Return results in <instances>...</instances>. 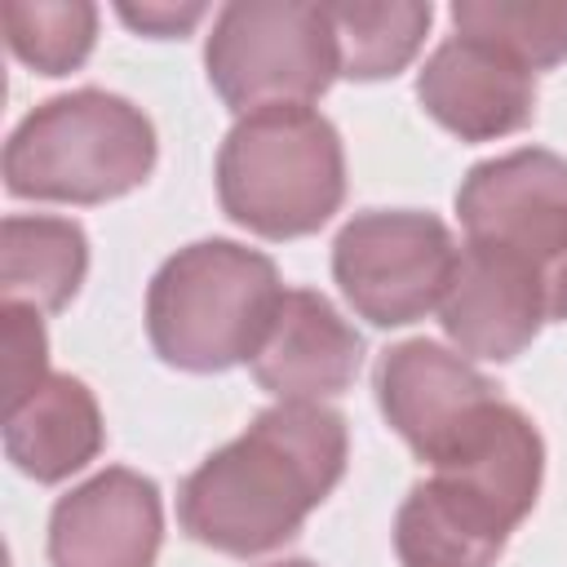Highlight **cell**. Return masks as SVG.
<instances>
[{"label":"cell","instance_id":"obj_9","mask_svg":"<svg viewBox=\"0 0 567 567\" xmlns=\"http://www.w3.org/2000/svg\"><path fill=\"white\" fill-rule=\"evenodd\" d=\"M377 394L390 425L434 465L496 399L492 385L434 341H403L377 368Z\"/></svg>","mask_w":567,"mask_h":567},{"label":"cell","instance_id":"obj_18","mask_svg":"<svg viewBox=\"0 0 567 567\" xmlns=\"http://www.w3.org/2000/svg\"><path fill=\"white\" fill-rule=\"evenodd\" d=\"M0 27L13 44V53L44 71V75H62L71 66H80L93 49V31H97V9L93 4H31V0H4L0 4Z\"/></svg>","mask_w":567,"mask_h":567},{"label":"cell","instance_id":"obj_3","mask_svg":"<svg viewBox=\"0 0 567 567\" xmlns=\"http://www.w3.org/2000/svg\"><path fill=\"white\" fill-rule=\"evenodd\" d=\"M217 190L226 213L266 239L319 230L346 190L337 128L310 106L244 115L221 142Z\"/></svg>","mask_w":567,"mask_h":567},{"label":"cell","instance_id":"obj_16","mask_svg":"<svg viewBox=\"0 0 567 567\" xmlns=\"http://www.w3.org/2000/svg\"><path fill=\"white\" fill-rule=\"evenodd\" d=\"M341 71L354 80H381L412 62L425 27L430 4H323Z\"/></svg>","mask_w":567,"mask_h":567},{"label":"cell","instance_id":"obj_6","mask_svg":"<svg viewBox=\"0 0 567 567\" xmlns=\"http://www.w3.org/2000/svg\"><path fill=\"white\" fill-rule=\"evenodd\" d=\"M332 270L363 319L399 328L443 301L456 244L430 213H363L337 235Z\"/></svg>","mask_w":567,"mask_h":567},{"label":"cell","instance_id":"obj_1","mask_svg":"<svg viewBox=\"0 0 567 567\" xmlns=\"http://www.w3.org/2000/svg\"><path fill=\"white\" fill-rule=\"evenodd\" d=\"M341 470L346 421L315 399H284L182 483L177 514L199 545L261 554L306 523Z\"/></svg>","mask_w":567,"mask_h":567},{"label":"cell","instance_id":"obj_10","mask_svg":"<svg viewBox=\"0 0 567 567\" xmlns=\"http://www.w3.org/2000/svg\"><path fill=\"white\" fill-rule=\"evenodd\" d=\"M159 549V492L133 470H106L58 501L53 567H151Z\"/></svg>","mask_w":567,"mask_h":567},{"label":"cell","instance_id":"obj_20","mask_svg":"<svg viewBox=\"0 0 567 567\" xmlns=\"http://www.w3.org/2000/svg\"><path fill=\"white\" fill-rule=\"evenodd\" d=\"M120 18L128 22V27H142V31H151V35H182V31H190L199 18H204V9L199 4H124L120 9Z\"/></svg>","mask_w":567,"mask_h":567},{"label":"cell","instance_id":"obj_11","mask_svg":"<svg viewBox=\"0 0 567 567\" xmlns=\"http://www.w3.org/2000/svg\"><path fill=\"white\" fill-rule=\"evenodd\" d=\"M416 93L443 128L470 142L523 128L536 102L532 71L474 35H452L447 44H439L421 71Z\"/></svg>","mask_w":567,"mask_h":567},{"label":"cell","instance_id":"obj_7","mask_svg":"<svg viewBox=\"0 0 567 567\" xmlns=\"http://www.w3.org/2000/svg\"><path fill=\"white\" fill-rule=\"evenodd\" d=\"M456 213L470 244L514 252L545 275V266L567 248V159L549 151L487 159L465 177Z\"/></svg>","mask_w":567,"mask_h":567},{"label":"cell","instance_id":"obj_15","mask_svg":"<svg viewBox=\"0 0 567 567\" xmlns=\"http://www.w3.org/2000/svg\"><path fill=\"white\" fill-rule=\"evenodd\" d=\"M89 266L84 230L62 217H9L0 239L4 301L31 310H62Z\"/></svg>","mask_w":567,"mask_h":567},{"label":"cell","instance_id":"obj_5","mask_svg":"<svg viewBox=\"0 0 567 567\" xmlns=\"http://www.w3.org/2000/svg\"><path fill=\"white\" fill-rule=\"evenodd\" d=\"M337 71V35L323 4H226L208 35V80L244 115L270 106H306L332 84Z\"/></svg>","mask_w":567,"mask_h":567},{"label":"cell","instance_id":"obj_13","mask_svg":"<svg viewBox=\"0 0 567 567\" xmlns=\"http://www.w3.org/2000/svg\"><path fill=\"white\" fill-rule=\"evenodd\" d=\"M509 527L487 501L434 474L403 501L394 545L403 567H496Z\"/></svg>","mask_w":567,"mask_h":567},{"label":"cell","instance_id":"obj_22","mask_svg":"<svg viewBox=\"0 0 567 567\" xmlns=\"http://www.w3.org/2000/svg\"><path fill=\"white\" fill-rule=\"evenodd\" d=\"M270 567H310V563H301V558H288V563H270Z\"/></svg>","mask_w":567,"mask_h":567},{"label":"cell","instance_id":"obj_4","mask_svg":"<svg viewBox=\"0 0 567 567\" xmlns=\"http://www.w3.org/2000/svg\"><path fill=\"white\" fill-rule=\"evenodd\" d=\"M155 164L151 120L102 89H80L31 111L4 146L13 195L102 204L133 190Z\"/></svg>","mask_w":567,"mask_h":567},{"label":"cell","instance_id":"obj_21","mask_svg":"<svg viewBox=\"0 0 567 567\" xmlns=\"http://www.w3.org/2000/svg\"><path fill=\"white\" fill-rule=\"evenodd\" d=\"M545 306L554 319H567V248L545 266Z\"/></svg>","mask_w":567,"mask_h":567},{"label":"cell","instance_id":"obj_2","mask_svg":"<svg viewBox=\"0 0 567 567\" xmlns=\"http://www.w3.org/2000/svg\"><path fill=\"white\" fill-rule=\"evenodd\" d=\"M284 301L275 261L230 239L182 248L151 284L146 328L155 350L190 372L252 359Z\"/></svg>","mask_w":567,"mask_h":567},{"label":"cell","instance_id":"obj_14","mask_svg":"<svg viewBox=\"0 0 567 567\" xmlns=\"http://www.w3.org/2000/svg\"><path fill=\"white\" fill-rule=\"evenodd\" d=\"M102 447V416L84 381L49 377L27 403L4 412V452L9 461L40 478L58 483L89 465Z\"/></svg>","mask_w":567,"mask_h":567},{"label":"cell","instance_id":"obj_17","mask_svg":"<svg viewBox=\"0 0 567 567\" xmlns=\"http://www.w3.org/2000/svg\"><path fill=\"white\" fill-rule=\"evenodd\" d=\"M461 35L496 44L527 71L567 58V0L558 4H514V0H470L452 9Z\"/></svg>","mask_w":567,"mask_h":567},{"label":"cell","instance_id":"obj_19","mask_svg":"<svg viewBox=\"0 0 567 567\" xmlns=\"http://www.w3.org/2000/svg\"><path fill=\"white\" fill-rule=\"evenodd\" d=\"M4 337H0V377H4V412H13L18 403H27L44 381V328L40 315L31 306L4 301Z\"/></svg>","mask_w":567,"mask_h":567},{"label":"cell","instance_id":"obj_12","mask_svg":"<svg viewBox=\"0 0 567 567\" xmlns=\"http://www.w3.org/2000/svg\"><path fill=\"white\" fill-rule=\"evenodd\" d=\"M359 354L363 341L354 337V328L319 292L292 288L284 292L270 332L252 354V372L279 399H319L354 381Z\"/></svg>","mask_w":567,"mask_h":567},{"label":"cell","instance_id":"obj_8","mask_svg":"<svg viewBox=\"0 0 567 567\" xmlns=\"http://www.w3.org/2000/svg\"><path fill=\"white\" fill-rule=\"evenodd\" d=\"M447 337L478 359H514L549 315L545 275L501 248L470 244L456 252V270L439 301Z\"/></svg>","mask_w":567,"mask_h":567}]
</instances>
